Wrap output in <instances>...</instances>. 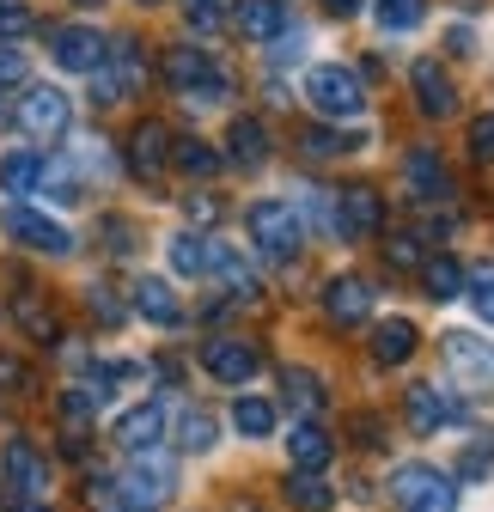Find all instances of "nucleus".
I'll return each instance as SVG.
<instances>
[{
  "mask_svg": "<svg viewBox=\"0 0 494 512\" xmlns=\"http://www.w3.org/2000/svg\"><path fill=\"white\" fill-rule=\"evenodd\" d=\"M165 80L190 98V104H220V98H232V74L220 68L208 49H196V43L165 49Z\"/></svg>",
  "mask_w": 494,
  "mask_h": 512,
  "instance_id": "nucleus-1",
  "label": "nucleus"
},
{
  "mask_svg": "<svg viewBox=\"0 0 494 512\" xmlns=\"http://www.w3.org/2000/svg\"><path fill=\"white\" fill-rule=\"evenodd\" d=\"M244 232H251L257 256H269V263H293L305 250V220H299L293 202H257L244 214Z\"/></svg>",
  "mask_w": 494,
  "mask_h": 512,
  "instance_id": "nucleus-2",
  "label": "nucleus"
},
{
  "mask_svg": "<svg viewBox=\"0 0 494 512\" xmlns=\"http://www.w3.org/2000/svg\"><path fill=\"white\" fill-rule=\"evenodd\" d=\"M305 98H312V110L324 122H354L366 110V86L354 68H336V61H318L312 74H305Z\"/></svg>",
  "mask_w": 494,
  "mask_h": 512,
  "instance_id": "nucleus-3",
  "label": "nucleus"
},
{
  "mask_svg": "<svg viewBox=\"0 0 494 512\" xmlns=\"http://www.w3.org/2000/svg\"><path fill=\"white\" fill-rule=\"evenodd\" d=\"M141 80H147V55H141L135 37H122V43L104 49V61L92 68V104L110 110V104H122V98H135Z\"/></svg>",
  "mask_w": 494,
  "mask_h": 512,
  "instance_id": "nucleus-4",
  "label": "nucleus"
},
{
  "mask_svg": "<svg viewBox=\"0 0 494 512\" xmlns=\"http://www.w3.org/2000/svg\"><path fill=\"white\" fill-rule=\"evenodd\" d=\"M13 122L25 128L31 141H61V135H68V122H74V104H68V92H55V86H25Z\"/></svg>",
  "mask_w": 494,
  "mask_h": 512,
  "instance_id": "nucleus-5",
  "label": "nucleus"
},
{
  "mask_svg": "<svg viewBox=\"0 0 494 512\" xmlns=\"http://www.w3.org/2000/svg\"><path fill=\"white\" fill-rule=\"evenodd\" d=\"M391 494H397L403 512H452V506H458V488H452L434 464H403V470L391 476Z\"/></svg>",
  "mask_w": 494,
  "mask_h": 512,
  "instance_id": "nucleus-6",
  "label": "nucleus"
},
{
  "mask_svg": "<svg viewBox=\"0 0 494 512\" xmlns=\"http://www.w3.org/2000/svg\"><path fill=\"white\" fill-rule=\"evenodd\" d=\"M171 488H177V464L159 458V445H153V452H135L129 476H122V500H129V512H153Z\"/></svg>",
  "mask_w": 494,
  "mask_h": 512,
  "instance_id": "nucleus-7",
  "label": "nucleus"
},
{
  "mask_svg": "<svg viewBox=\"0 0 494 512\" xmlns=\"http://www.w3.org/2000/svg\"><path fill=\"white\" fill-rule=\"evenodd\" d=\"M7 238L25 244V250H37V256H68L74 250V232L61 226V220H49V214H37L31 202L7 208Z\"/></svg>",
  "mask_w": 494,
  "mask_h": 512,
  "instance_id": "nucleus-8",
  "label": "nucleus"
},
{
  "mask_svg": "<svg viewBox=\"0 0 494 512\" xmlns=\"http://www.w3.org/2000/svg\"><path fill=\"white\" fill-rule=\"evenodd\" d=\"M336 232L348 238V244H366L373 232H385V202H379V189L373 183H348L342 196H336Z\"/></svg>",
  "mask_w": 494,
  "mask_h": 512,
  "instance_id": "nucleus-9",
  "label": "nucleus"
},
{
  "mask_svg": "<svg viewBox=\"0 0 494 512\" xmlns=\"http://www.w3.org/2000/svg\"><path fill=\"white\" fill-rule=\"evenodd\" d=\"M202 366L220 384H251L263 372V354H257V342H244V336H214V342H202Z\"/></svg>",
  "mask_w": 494,
  "mask_h": 512,
  "instance_id": "nucleus-10",
  "label": "nucleus"
},
{
  "mask_svg": "<svg viewBox=\"0 0 494 512\" xmlns=\"http://www.w3.org/2000/svg\"><path fill=\"white\" fill-rule=\"evenodd\" d=\"M104 49H110V37L92 31V25H61V31L49 37V55H55L61 74H92L98 61H104Z\"/></svg>",
  "mask_w": 494,
  "mask_h": 512,
  "instance_id": "nucleus-11",
  "label": "nucleus"
},
{
  "mask_svg": "<svg viewBox=\"0 0 494 512\" xmlns=\"http://www.w3.org/2000/svg\"><path fill=\"white\" fill-rule=\"evenodd\" d=\"M324 317H330L336 330H360L366 317H373V287H366L360 275H336L324 287Z\"/></svg>",
  "mask_w": 494,
  "mask_h": 512,
  "instance_id": "nucleus-12",
  "label": "nucleus"
},
{
  "mask_svg": "<svg viewBox=\"0 0 494 512\" xmlns=\"http://www.w3.org/2000/svg\"><path fill=\"white\" fill-rule=\"evenodd\" d=\"M165 165H171V128L147 116L135 135H129V171H135L141 183H159V177H165Z\"/></svg>",
  "mask_w": 494,
  "mask_h": 512,
  "instance_id": "nucleus-13",
  "label": "nucleus"
},
{
  "mask_svg": "<svg viewBox=\"0 0 494 512\" xmlns=\"http://www.w3.org/2000/svg\"><path fill=\"white\" fill-rule=\"evenodd\" d=\"M403 183L415 189V202H446V196H452V171H446V159H440L434 147H409Z\"/></svg>",
  "mask_w": 494,
  "mask_h": 512,
  "instance_id": "nucleus-14",
  "label": "nucleus"
},
{
  "mask_svg": "<svg viewBox=\"0 0 494 512\" xmlns=\"http://www.w3.org/2000/svg\"><path fill=\"white\" fill-rule=\"evenodd\" d=\"M0 470H7V482L25 494V500H43V488H49V464H43V452L31 439H7V452H0Z\"/></svg>",
  "mask_w": 494,
  "mask_h": 512,
  "instance_id": "nucleus-15",
  "label": "nucleus"
},
{
  "mask_svg": "<svg viewBox=\"0 0 494 512\" xmlns=\"http://www.w3.org/2000/svg\"><path fill=\"white\" fill-rule=\"evenodd\" d=\"M409 86H415V104H421L427 116H452V110H458V86H452V74L440 68V61H415V68H409Z\"/></svg>",
  "mask_w": 494,
  "mask_h": 512,
  "instance_id": "nucleus-16",
  "label": "nucleus"
},
{
  "mask_svg": "<svg viewBox=\"0 0 494 512\" xmlns=\"http://www.w3.org/2000/svg\"><path fill=\"white\" fill-rule=\"evenodd\" d=\"M159 439H165V409L159 403H135L129 415L116 421V445H122V452H153Z\"/></svg>",
  "mask_w": 494,
  "mask_h": 512,
  "instance_id": "nucleus-17",
  "label": "nucleus"
},
{
  "mask_svg": "<svg viewBox=\"0 0 494 512\" xmlns=\"http://www.w3.org/2000/svg\"><path fill=\"white\" fill-rule=\"evenodd\" d=\"M403 415H409V427H415V433H440V427H446L458 409L446 403V391H440V384H409Z\"/></svg>",
  "mask_w": 494,
  "mask_h": 512,
  "instance_id": "nucleus-18",
  "label": "nucleus"
},
{
  "mask_svg": "<svg viewBox=\"0 0 494 512\" xmlns=\"http://www.w3.org/2000/svg\"><path fill=\"white\" fill-rule=\"evenodd\" d=\"M226 159H232L238 171H257V165L269 159V128H263L257 116H238V122L226 128Z\"/></svg>",
  "mask_w": 494,
  "mask_h": 512,
  "instance_id": "nucleus-19",
  "label": "nucleus"
},
{
  "mask_svg": "<svg viewBox=\"0 0 494 512\" xmlns=\"http://www.w3.org/2000/svg\"><path fill=\"white\" fill-rule=\"evenodd\" d=\"M287 458H293V470H330L336 439H330L318 421H299V427L287 433Z\"/></svg>",
  "mask_w": 494,
  "mask_h": 512,
  "instance_id": "nucleus-20",
  "label": "nucleus"
},
{
  "mask_svg": "<svg viewBox=\"0 0 494 512\" xmlns=\"http://www.w3.org/2000/svg\"><path fill=\"white\" fill-rule=\"evenodd\" d=\"M208 275H220V281L232 287V299H244V305L263 293V287H257V275L244 269V256H238L232 244H208Z\"/></svg>",
  "mask_w": 494,
  "mask_h": 512,
  "instance_id": "nucleus-21",
  "label": "nucleus"
},
{
  "mask_svg": "<svg viewBox=\"0 0 494 512\" xmlns=\"http://www.w3.org/2000/svg\"><path fill=\"white\" fill-rule=\"evenodd\" d=\"M232 25L251 37V43H275L281 37V0H238Z\"/></svg>",
  "mask_w": 494,
  "mask_h": 512,
  "instance_id": "nucleus-22",
  "label": "nucleus"
},
{
  "mask_svg": "<svg viewBox=\"0 0 494 512\" xmlns=\"http://www.w3.org/2000/svg\"><path fill=\"white\" fill-rule=\"evenodd\" d=\"M415 324H409V317H385V324L373 330V360H385V366H403L409 354H415Z\"/></svg>",
  "mask_w": 494,
  "mask_h": 512,
  "instance_id": "nucleus-23",
  "label": "nucleus"
},
{
  "mask_svg": "<svg viewBox=\"0 0 494 512\" xmlns=\"http://www.w3.org/2000/svg\"><path fill=\"white\" fill-rule=\"evenodd\" d=\"M43 159L37 153H7V159H0V189H7V196H37V189H43Z\"/></svg>",
  "mask_w": 494,
  "mask_h": 512,
  "instance_id": "nucleus-24",
  "label": "nucleus"
},
{
  "mask_svg": "<svg viewBox=\"0 0 494 512\" xmlns=\"http://www.w3.org/2000/svg\"><path fill=\"white\" fill-rule=\"evenodd\" d=\"M13 317H19V330H25L31 342H61V317L49 311L43 293H25V299L13 305Z\"/></svg>",
  "mask_w": 494,
  "mask_h": 512,
  "instance_id": "nucleus-25",
  "label": "nucleus"
},
{
  "mask_svg": "<svg viewBox=\"0 0 494 512\" xmlns=\"http://www.w3.org/2000/svg\"><path fill=\"white\" fill-rule=\"evenodd\" d=\"M287 500H293L299 512H330V506H336L324 470H293V476H287Z\"/></svg>",
  "mask_w": 494,
  "mask_h": 512,
  "instance_id": "nucleus-26",
  "label": "nucleus"
},
{
  "mask_svg": "<svg viewBox=\"0 0 494 512\" xmlns=\"http://www.w3.org/2000/svg\"><path fill=\"white\" fill-rule=\"evenodd\" d=\"M135 311L147 317V324H165V330H171L177 317H183V311H177V293H171L165 281H153V275H147V281L135 287Z\"/></svg>",
  "mask_w": 494,
  "mask_h": 512,
  "instance_id": "nucleus-27",
  "label": "nucleus"
},
{
  "mask_svg": "<svg viewBox=\"0 0 494 512\" xmlns=\"http://www.w3.org/2000/svg\"><path fill=\"white\" fill-rule=\"evenodd\" d=\"M421 287H427V299H458L464 293V269L452 263V256H427V263H421Z\"/></svg>",
  "mask_w": 494,
  "mask_h": 512,
  "instance_id": "nucleus-28",
  "label": "nucleus"
},
{
  "mask_svg": "<svg viewBox=\"0 0 494 512\" xmlns=\"http://www.w3.org/2000/svg\"><path fill=\"white\" fill-rule=\"evenodd\" d=\"M232 427H238L244 439H269V433H275V403H269V397H238V403H232Z\"/></svg>",
  "mask_w": 494,
  "mask_h": 512,
  "instance_id": "nucleus-29",
  "label": "nucleus"
},
{
  "mask_svg": "<svg viewBox=\"0 0 494 512\" xmlns=\"http://www.w3.org/2000/svg\"><path fill=\"white\" fill-rule=\"evenodd\" d=\"M281 391L293 409H324V378L305 372V366H281Z\"/></svg>",
  "mask_w": 494,
  "mask_h": 512,
  "instance_id": "nucleus-30",
  "label": "nucleus"
},
{
  "mask_svg": "<svg viewBox=\"0 0 494 512\" xmlns=\"http://www.w3.org/2000/svg\"><path fill=\"white\" fill-rule=\"evenodd\" d=\"M171 165L190 171V177H214L220 171V153L208 141H196V135H183V141H171Z\"/></svg>",
  "mask_w": 494,
  "mask_h": 512,
  "instance_id": "nucleus-31",
  "label": "nucleus"
},
{
  "mask_svg": "<svg viewBox=\"0 0 494 512\" xmlns=\"http://www.w3.org/2000/svg\"><path fill=\"white\" fill-rule=\"evenodd\" d=\"M165 256H171L177 275H208V238H196V232H177L165 244Z\"/></svg>",
  "mask_w": 494,
  "mask_h": 512,
  "instance_id": "nucleus-32",
  "label": "nucleus"
},
{
  "mask_svg": "<svg viewBox=\"0 0 494 512\" xmlns=\"http://www.w3.org/2000/svg\"><path fill=\"white\" fill-rule=\"evenodd\" d=\"M214 415L208 409H177V445H183V452H208V445H214Z\"/></svg>",
  "mask_w": 494,
  "mask_h": 512,
  "instance_id": "nucleus-33",
  "label": "nucleus"
},
{
  "mask_svg": "<svg viewBox=\"0 0 494 512\" xmlns=\"http://www.w3.org/2000/svg\"><path fill=\"white\" fill-rule=\"evenodd\" d=\"M299 147L312 153V159H342V153H360L366 141H360V135H336V128H305Z\"/></svg>",
  "mask_w": 494,
  "mask_h": 512,
  "instance_id": "nucleus-34",
  "label": "nucleus"
},
{
  "mask_svg": "<svg viewBox=\"0 0 494 512\" xmlns=\"http://www.w3.org/2000/svg\"><path fill=\"white\" fill-rule=\"evenodd\" d=\"M373 19L385 31H415L427 19V0H373Z\"/></svg>",
  "mask_w": 494,
  "mask_h": 512,
  "instance_id": "nucleus-35",
  "label": "nucleus"
},
{
  "mask_svg": "<svg viewBox=\"0 0 494 512\" xmlns=\"http://www.w3.org/2000/svg\"><path fill=\"white\" fill-rule=\"evenodd\" d=\"M464 293H470V311L482 317V324H494V263L470 269V275H464Z\"/></svg>",
  "mask_w": 494,
  "mask_h": 512,
  "instance_id": "nucleus-36",
  "label": "nucleus"
},
{
  "mask_svg": "<svg viewBox=\"0 0 494 512\" xmlns=\"http://www.w3.org/2000/svg\"><path fill=\"white\" fill-rule=\"evenodd\" d=\"M86 305H92V317H98V324H110V330L122 324V317H129V305H122L110 287H86Z\"/></svg>",
  "mask_w": 494,
  "mask_h": 512,
  "instance_id": "nucleus-37",
  "label": "nucleus"
},
{
  "mask_svg": "<svg viewBox=\"0 0 494 512\" xmlns=\"http://www.w3.org/2000/svg\"><path fill=\"white\" fill-rule=\"evenodd\" d=\"M183 19L196 31H220L226 25V0H183Z\"/></svg>",
  "mask_w": 494,
  "mask_h": 512,
  "instance_id": "nucleus-38",
  "label": "nucleus"
},
{
  "mask_svg": "<svg viewBox=\"0 0 494 512\" xmlns=\"http://www.w3.org/2000/svg\"><path fill=\"white\" fill-rule=\"evenodd\" d=\"M385 256H391V269H415V275H421V263H427V256H421V238H409V232H397V238L385 244Z\"/></svg>",
  "mask_w": 494,
  "mask_h": 512,
  "instance_id": "nucleus-39",
  "label": "nucleus"
},
{
  "mask_svg": "<svg viewBox=\"0 0 494 512\" xmlns=\"http://www.w3.org/2000/svg\"><path fill=\"white\" fill-rule=\"evenodd\" d=\"M92 403H98L92 391H61V421L86 433V421H92Z\"/></svg>",
  "mask_w": 494,
  "mask_h": 512,
  "instance_id": "nucleus-40",
  "label": "nucleus"
},
{
  "mask_svg": "<svg viewBox=\"0 0 494 512\" xmlns=\"http://www.w3.org/2000/svg\"><path fill=\"white\" fill-rule=\"evenodd\" d=\"M86 500H92L98 512H129V500H122V482H104V476L86 488Z\"/></svg>",
  "mask_w": 494,
  "mask_h": 512,
  "instance_id": "nucleus-41",
  "label": "nucleus"
},
{
  "mask_svg": "<svg viewBox=\"0 0 494 512\" xmlns=\"http://www.w3.org/2000/svg\"><path fill=\"white\" fill-rule=\"evenodd\" d=\"M470 153H476L482 165L494 159V116H476V122H470Z\"/></svg>",
  "mask_w": 494,
  "mask_h": 512,
  "instance_id": "nucleus-42",
  "label": "nucleus"
},
{
  "mask_svg": "<svg viewBox=\"0 0 494 512\" xmlns=\"http://www.w3.org/2000/svg\"><path fill=\"white\" fill-rule=\"evenodd\" d=\"M104 250L129 256V250H135V226H129V220H104Z\"/></svg>",
  "mask_w": 494,
  "mask_h": 512,
  "instance_id": "nucleus-43",
  "label": "nucleus"
},
{
  "mask_svg": "<svg viewBox=\"0 0 494 512\" xmlns=\"http://www.w3.org/2000/svg\"><path fill=\"white\" fill-rule=\"evenodd\" d=\"M19 80H25V55L0 43V92H7V86H19Z\"/></svg>",
  "mask_w": 494,
  "mask_h": 512,
  "instance_id": "nucleus-44",
  "label": "nucleus"
},
{
  "mask_svg": "<svg viewBox=\"0 0 494 512\" xmlns=\"http://www.w3.org/2000/svg\"><path fill=\"white\" fill-rule=\"evenodd\" d=\"M31 25V13H25V0H0V31H7V37H19Z\"/></svg>",
  "mask_w": 494,
  "mask_h": 512,
  "instance_id": "nucleus-45",
  "label": "nucleus"
},
{
  "mask_svg": "<svg viewBox=\"0 0 494 512\" xmlns=\"http://www.w3.org/2000/svg\"><path fill=\"white\" fill-rule=\"evenodd\" d=\"M354 439L379 452V445H385V427H379V415H354Z\"/></svg>",
  "mask_w": 494,
  "mask_h": 512,
  "instance_id": "nucleus-46",
  "label": "nucleus"
},
{
  "mask_svg": "<svg viewBox=\"0 0 494 512\" xmlns=\"http://www.w3.org/2000/svg\"><path fill=\"white\" fill-rule=\"evenodd\" d=\"M0 384H7V391H13V384H25V366L13 354H0Z\"/></svg>",
  "mask_w": 494,
  "mask_h": 512,
  "instance_id": "nucleus-47",
  "label": "nucleus"
},
{
  "mask_svg": "<svg viewBox=\"0 0 494 512\" xmlns=\"http://www.w3.org/2000/svg\"><path fill=\"white\" fill-rule=\"evenodd\" d=\"M214 214H220L214 196H190V220H214Z\"/></svg>",
  "mask_w": 494,
  "mask_h": 512,
  "instance_id": "nucleus-48",
  "label": "nucleus"
},
{
  "mask_svg": "<svg viewBox=\"0 0 494 512\" xmlns=\"http://www.w3.org/2000/svg\"><path fill=\"white\" fill-rule=\"evenodd\" d=\"M446 49H452V55H470V49H476V37H470V31H464V25H458V31H452V37H446Z\"/></svg>",
  "mask_w": 494,
  "mask_h": 512,
  "instance_id": "nucleus-49",
  "label": "nucleus"
},
{
  "mask_svg": "<svg viewBox=\"0 0 494 512\" xmlns=\"http://www.w3.org/2000/svg\"><path fill=\"white\" fill-rule=\"evenodd\" d=\"M324 7H330V19H354V13H360V0H324Z\"/></svg>",
  "mask_w": 494,
  "mask_h": 512,
  "instance_id": "nucleus-50",
  "label": "nucleus"
},
{
  "mask_svg": "<svg viewBox=\"0 0 494 512\" xmlns=\"http://www.w3.org/2000/svg\"><path fill=\"white\" fill-rule=\"evenodd\" d=\"M25 512H49V506H37V500H25Z\"/></svg>",
  "mask_w": 494,
  "mask_h": 512,
  "instance_id": "nucleus-51",
  "label": "nucleus"
},
{
  "mask_svg": "<svg viewBox=\"0 0 494 512\" xmlns=\"http://www.w3.org/2000/svg\"><path fill=\"white\" fill-rule=\"evenodd\" d=\"M141 7H159V0H141Z\"/></svg>",
  "mask_w": 494,
  "mask_h": 512,
  "instance_id": "nucleus-52",
  "label": "nucleus"
}]
</instances>
